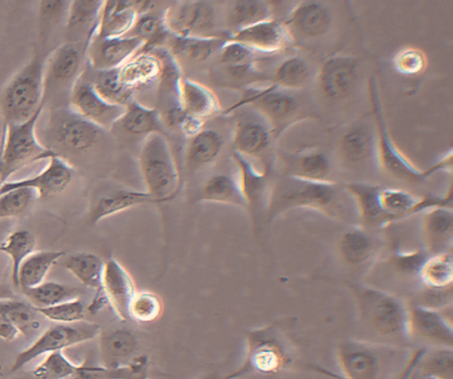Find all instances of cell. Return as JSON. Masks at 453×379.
Wrapping results in <instances>:
<instances>
[{"label":"cell","mask_w":453,"mask_h":379,"mask_svg":"<svg viewBox=\"0 0 453 379\" xmlns=\"http://www.w3.org/2000/svg\"><path fill=\"white\" fill-rule=\"evenodd\" d=\"M364 325L385 343L404 346L411 339L409 305L400 297L381 289L346 282Z\"/></svg>","instance_id":"1"},{"label":"cell","mask_w":453,"mask_h":379,"mask_svg":"<svg viewBox=\"0 0 453 379\" xmlns=\"http://www.w3.org/2000/svg\"><path fill=\"white\" fill-rule=\"evenodd\" d=\"M411 352L402 345L351 338L336 348L344 379H396Z\"/></svg>","instance_id":"2"},{"label":"cell","mask_w":453,"mask_h":379,"mask_svg":"<svg viewBox=\"0 0 453 379\" xmlns=\"http://www.w3.org/2000/svg\"><path fill=\"white\" fill-rule=\"evenodd\" d=\"M295 208H308L331 218L343 213L338 186L330 181H311L293 175L279 180L267 203L268 220Z\"/></svg>","instance_id":"3"},{"label":"cell","mask_w":453,"mask_h":379,"mask_svg":"<svg viewBox=\"0 0 453 379\" xmlns=\"http://www.w3.org/2000/svg\"><path fill=\"white\" fill-rule=\"evenodd\" d=\"M45 61V56L35 54L2 90L0 116L4 126L28 120L44 105Z\"/></svg>","instance_id":"4"},{"label":"cell","mask_w":453,"mask_h":379,"mask_svg":"<svg viewBox=\"0 0 453 379\" xmlns=\"http://www.w3.org/2000/svg\"><path fill=\"white\" fill-rule=\"evenodd\" d=\"M139 170L145 191L155 204L171 201L180 187V174L172 149L162 133L144 137L138 153Z\"/></svg>","instance_id":"5"},{"label":"cell","mask_w":453,"mask_h":379,"mask_svg":"<svg viewBox=\"0 0 453 379\" xmlns=\"http://www.w3.org/2000/svg\"><path fill=\"white\" fill-rule=\"evenodd\" d=\"M292 363L288 338L278 328L270 325L247 333L242 365L224 378L234 379L250 373L274 375L289 367Z\"/></svg>","instance_id":"6"},{"label":"cell","mask_w":453,"mask_h":379,"mask_svg":"<svg viewBox=\"0 0 453 379\" xmlns=\"http://www.w3.org/2000/svg\"><path fill=\"white\" fill-rule=\"evenodd\" d=\"M44 105L27 121L7 124L4 128L0 144L3 164V182L24 166L58 155L42 144L36 135V124ZM2 182V183H3Z\"/></svg>","instance_id":"7"},{"label":"cell","mask_w":453,"mask_h":379,"mask_svg":"<svg viewBox=\"0 0 453 379\" xmlns=\"http://www.w3.org/2000/svg\"><path fill=\"white\" fill-rule=\"evenodd\" d=\"M47 147L68 153H82L91 149L104 131L67 106L50 109L45 127Z\"/></svg>","instance_id":"8"},{"label":"cell","mask_w":453,"mask_h":379,"mask_svg":"<svg viewBox=\"0 0 453 379\" xmlns=\"http://www.w3.org/2000/svg\"><path fill=\"white\" fill-rule=\"evenodd\" d=\"M100 326L85 320L73 323H58L45 329L29 346L19 352L9 372L15 373L36 358L94 339Z\"/></svg>","instance_id":"9"},{"label":"cell","mask_w":453,"mask_h":379,"mask_svg":"<svg viewBox=\"0 0 453 379\" xmlns=\"http://www.w3.org/2000/svg\"><path fill=\"white\" fill-rule=\"evenodd\" d=\"M81 43L67 42L58 46L48 58L44 67L43 103L52 97L67 93L71 90L81 75L85 48ZM69 99V98H68Z\"/></svg>","instance_id":"10"},{"label":"cell","mask_w":453,"mask_h":379,"mask_svg":"<svg viewBox=\"0 0 453 379\" xmlns=\"http://www.w3.org/2000/svg\"><path fill=\"white\" fill-rule=\"evenodd\" d=\"M370 92L378 129L376 157L380 166L391 175L407 181H420L426 176L395 145L388 136L378 97L376 83L370 82Z\"/></svg>","instance_id":"11"},{"label":"cell","mask_w":453,"mask_h":379,"mask_svg":"<svg viewBox=\"0 0 453 379\" xmlns=\"http://www.w3.org/2000/svg\"><path fill=\"white\" fill-rule=\"evenodd\" d=\"M68 106L104 130L117 124L125 111V105L104 99L82 73L71 90Z\"/></svg>","instance_id":"12"},{"label":"cell","mask_w":453,"mask_h":379,"mask_svg":"<svg viewBox=\"0 0 453 379\" xmlns=\"http://www.w3.org/2000/svg\"><path fill=\"white\" fill-rule=\"evenodd\" d=\"M167 31L175 36L210 37L217 26L212 6L205 2H186L165 11Z\"/></svg>","instance_id":"13"},{"label":"cell","mask_w":453,"mask_h":379,"mask_svg":"<svg viewBox=\"0 0 453 379\" xmlns=\"http://www.w3.org/2000/svg\"><path fill=\"white\" fill-rule=\"evenodd\" d=\"M47 166L37 174L0 184V194L18 188L34 190L38 197H49L63 192L73 177V168L59 155L50 158Z\"/></svg>","instance_id":"14"},{"label":"cell","mask_w":453,"mask_h":379,"mask_svg":"<svg viewBox=\"0 0 453 379\" xmlns=\"http://www.w3.org/2000/svg\"><path fill=\"white\" fill-rule=\"evenodd\" d=\"M411 339L417 338L434 348H453L451 322L437 309L409 305Z\"/></svg>","instance_id":"15"},{"label":"cell","mask_w":453,"mask_h":379,"mask_svg":"<svg viewBox=\"0 0 453 379\" xmlns=\"http://www.w3.org/2000/svg\"><path fill=\"white\" fill-rule=\"evenodd\" d=\"M143 47V41L134 36H94L85 54L90 67L95 71H102L119 67Z\"/></svg>","instance_id":"16"},{"label":"cell","mask_w":453,"mask_h":379,"mask_svg":"<svg viewBox=\"0 0 453 379\" xmlns=\"http://www.w3.org/2000/svg\"><path fill=\"white\" fill-rule=\"evenodd\" d=\"M145 204H155L154 199L145 190L118 185L106 187L91 199L88 213V221L96 224L107 217Z\"/></svg>","instance_id":"17"},{"label":"cell","mask_w":453,"mask_h":379,"mask_svg":"<svg viewBox=\"0 0 453 379\" xmlns=\"http://www.w3.org/2000/svg\"><path fill=\"white\" fill-rule=\"evenodd\" d=\"M101 290L107 303L121 321H128V306L135 290L133 278L113 257L104 261Z\"/></svg>","instance_id":"18"},{"label":"cell","mask_w":453,"mask_h":379,"mask_svg":"<svg viewBox=\"0 0 453 379\" xmlns=\"http://www.w3.org/2000/svg\"><path fill=\"white\" fill-rule=\"evenodd\" d=\"M251 50L261 53H274L288 42L287 28L271 19H264L236 31L229 36Z\"/></svg>","instance_id":"19"},{"label":"cell","mask_w":453,"mask_h":379,"mask_svg":"<svg viewBox=\"0 0 453 379\" xmlns=\"http://www.w3.org/2000/svg\"><path fill=\"white\" fill-rule=\"evenodd\" d=\"M104 1L75 0L70 1L65 28L69 42H83L85 51L88 44L95 36Z\"/></svg>","instance_id":"20"},{"label":"cell","mask_w":453,"mask_h":379,"mask_svg":"<svg viewBox=\"0 0 453 379\" xmlns=\"http://www.w3.org/2000/svg\"><path fill=\"white\" fill-rule=\"evenodd\" d=\"M357 60L351 57L335 56L326 59L319 73V83L324 94L339 99L347 96L356 78Z\"/></svg>","instance_id":"21"},{"label":"cell","mask_w":453,"mask_h":379,"mask_svg":"<svg viewBox=\"0 0 453 379\" xmlns=\"http://www.w3.org/2000/svg\"><path fill=\"white\" fill-rule=\"evenodd\" d=\"M179 106L188 116L203 120L219 111V103L207 87L188 78L177 80Z\"/></svg>","instance_id":"22"},{"label":"cell","mask_w":453,"mask_h":379,"mask_svg":"<svg viewBox=\"0 0 453 379\" xmlns=\"http://www.w3.org/2000/svg\"><path fill=\"white\" fill-rule=\"evenodd\" d=\"M425 250L431 255L447 252L453 238L451 207H435L426 211L422 222Z\"/></svg>","instance_id":"23"},{"label":"cell","mask_w":453,"mask_h":379,"mask_svg":"<svg viewBox=\"0 0 453 379\" xmlns=\"http://www.w3.org/2000/svg\"><path fill=\"white\" fill-rule=\"evenodd\" d=\"M134 1H104L96 37H119L126 35L132 28L137 17Z\"/></svg>","instance_id":"24"},{"label":"cell","mask_w":453,"mask_h":379,"mask_svg":"<svg viewBox=\"0 0 453 379\" xmlns=\"http://www.w3.org/2000/svg\"><path fill=\"white\" fill-rule=\"evenodd\" d=\"M337 249L346 264L361 267L375 256L378 244L368 229L360 225L350 227L342 234Z\"/></svg>","instance_id":"25"},{"label":"cell","mask_w":453,"mask_h":379,"mask_svg":"<svg viewBox=\"0 0 453 379\" xmlns=\"http://www.w3.org/2000/svg\"><path fill=\"white\" fill-rule=\"evenodd\" d=\"M381 187L366 182H349L345 190L352 197L361 221L365 228H383L388 225L379 203Z\"/></svg>","instance_id":"26"},{"label":"cell","mask_w":453,"mask_h":379,"mask_svg":"<svg viewBox=\"0 0 453 379\" xmlns=\"http://www.w3.org/2000/svg\"><path fill=\"white\" fill-rule=\"evenodd\" d=\"M161 73L159 59L145 51H139L119 67L120 81L133 91L157 81Z\"/></svg>","instance_id":"27"},{"label":"cell","mask_w":453,"mask_h":379,"mask_svg":"<svg viewBox=\"0 0 453 379\" xmlns=\"http://www.w3.org/2000/svg\"><path fill=\"white\" fill-rule=\"evenodd\" d=\"M226 40L219 36L196 37L172 35L168 41L173 56L190 64H199L219 53Z\"/></svg>","instance_id":"28"},{"label":"cell","mask_w":453,"mask_h":379,"mask_svg":"<svg viewBox=\"0 0 453 379\" xmlns=\"http://www.w3.org/2000/svg\"><path fill=\"white\" fill-rule=\"evenodd\" d=\"M330 22L329 12L323 5L304 2L291 12L286 25L302 36L315 37L323 35Z\"/></svg>","instance_id":"29"},{"label":"cell","mask_w":453,"mask_h":379,"mask_svg":"<svg viewBox=\"0 0 453 379\" xmlns=\"http://www.w3.org/2000/svg\"><path fill=\"white\" fill-rule=\"evenodd\" d=\"M250 103L264 117L272 122H279L292 115L297 107L296 100L289 95L277 90L275 86L255 91L248 96Z\"/></svg>","instance_id":"30"},{"label":"cell","mask_w":453,"mask_h":379,"mask_svg":"<svg viewBox=\"0 0 453 379\" xmlns=\"http://www.w3.org/2000/svg\"><path fill=\"white\" fill-rule=\"evenodd\" d=\"M270 130L262 123L243 120L236 122L232 135L234 151L245 157H257L268 147Z\"/></svg>","instance_id":"31"},{"label":"cell","mask_w":453,"mask_h":379,"mask_svg":"<svg viewBox=\"0 0 453 379\" xmlns=\"http://www.w3.org/2000/svg\"><path fill=\"white\" fill-rule=\"evenodd\" d=\"M121 129L131 135H145L161 133L162 120L157 110L130 100L117 122Z\"/></svg>","instance_id":"32"},{"label":"cell","mask_w":453,"mask_h":379,"mask_svg":"<svg viewBox=\"0 0 453 379\" xmlns=\"http://www.w3.org/2000/svg\"><path fill=\"white\" fill-rule=\"evenodd\" d=\"M99 347L104 367L117 368L136 348V339L127 329H119L99 334Z\"/></svg>","instance_id":"33"},{"label":"cell","mask_w":453,"mask_h":379,"mask_svg":"<svg viewBox=\"0 0 453 379\" xmlns=\"http://www.w3.org/2000/svg\"><path fill=\"white\" fill-rule=\"evenodd\" d=\"M224 139L214 129H201L189 140L186 146L187 164L194 168L213 162L222 151Z\"/></svg>","instance_id":"34"},{"label":"cell","mask_w":453,"mask_h":379,"mask_svg":"<svg viewBox=\"0 0 453 379\" xmlns=\"http://www.w3.org/2000/svg\"><path fill=\"white\" fill-rule=\"evenodd\" d=\"M232 158L237 167V180L246 205L255 207L265 196L266 175L258 171L247 157L234 151Z\"/></svg>","instance_id":"35"},{"label":"cell","mask_w":453,"mask_h":379,"mask_svg":"<svg viewBox=\"0 0 453 379\" xmlns=\"http://www.w3.org/2000/svg\"><path fill=\"white\" fill-rule=\"evenodd\" d=\"M200 201L248 207L240 190L237 178L228 174H216L203 184Z\"/></svg>","instance_id":"36"},{"label":"cell","mask_w":453,"mask_h":379,"mask_svg":"<svg viewBox=\"0 0 453 379\" xmlns=\"http://www.w3.org/2000/svg\"><path fill=\"white\" fill-rule=\"evenodd\" d=\"M64 254L62 251H37L31 253L19 267L18 287L29 289L43 282L50 269Z\"/></svg>","instance_id":"37"},{"label":"cell","mask_w":453,"mask_h":379,"mask_svg":"<svg viewBox=\"0 0 453 379\" xmlns=\"http://www.w3.org/2000/svg\"><path fill=\"white\" fill-rule=\"evenodd\" d=\"M375 151L371 134L362 127L349 130L340 142V154L342 159L351 166L366 163Z\"/></svg>","instance_id":"38"},{"label":"cell","mask_w":453,"mask_h":379,"mask_svg":"<svg viewBox=\"0 0 453 379\" xmlns=\"http://www.w3.org/2000/svg\"><path fill=\"white\" fill-rule=\"evenodd\" d=\"M104 261L97 255L81 251L70 255L64 267L83 285L98 290L101 289Z\"/></svg>","instance_id":"39"},{"label":"cell","mask_w":453,"mask_h":379,"mask_svg":"<svg viewBox=\"0 0 453 379\" xmlns=\"http://www.w3.org/2000/svg\"><path fill=\"white\" fill-rule=\"evenodd\" d=\"M0 314L19 334L29 336L41 328L37 309L29 302L12 298H0Z\"/></svg>","instance_id":"40"},{"label":"cell","mask_w":453,"mask_h":379,"mask_svg":"<svg viewBox=\"0 0 453 379\" xmlns=\"http://www.w3.org/2000/svg\"><path fill=\"white\" fill-rule=\"evenodd\" d=\"M28 302L35 308L48 307L80 298L81 290L58 282H43L41 284L21 290Z\"/></svg>","instance_id":"41"},{"label":"cell","mask_w":453,"mask_h":379,"mask_svg":"<svg viewBox=\"0 0 453 379\" xmlns=\"http://www.w3.org/2000/svg\"><path fill=\"white\" fill-rule=\"evenodd\" d=\"M418 278L426 289L441 290L451 287L453 282L451 253L447 251L429 256L419 271Z\"/></svg>","instance_id":"42"},{"label":"cell","mask_w":453,"mask_h":379,"mask_svg":"<svg viewBox=\"0 0 453 379\" xmlns=\"http://www.w3.org/2000/svg\"><path fill=\"white\" fill-rule=\"evenodd\" d=\"M270 10L267 4L261 1H235L226 14V24L231 35L250 25L269 19Z\"/></svg>","instance_id":"43"},{"label":"cell","mask_w":453,"mask_h":379,"mask_svg":"<svg viewBox=\"0 0 453 379\" xmlns=\"http://www.w3.org/2000/svg\"><path fill=\"white\" fill-rule=\"evenodd\" d=\"M86 77V76H85ZM95 90L106 101L126 105L131 100L133 90L122 84L119 76V67L95 71L91 78L86 77Z\"/></svg>","instance_id":"44"},{"label":"cell","mask_w":453,"mask_h":379,"mask_svg":"<svg viewBox=\"0 0 453 379\" xmlns=\"http://www.w3.org/2000/svg\"><path fill=\"white\" fill-rule=\"evenodd\" d=\"M35 238L26 229L10 233L5 242L0 244V251L7 254L12 262L11 277L13 285L18 287V273L22 262L35 251Z\"/></svg>","instance_id":"45"},{"label":"cell","mask_w":453,"mask_h":379,"mask_svg":"<svg viewBox=\"0 0 453 379\" xmlns=\"http://www.w3.org/2000/svg\"><path fill=\"white\" fill-rule=\"evenodd\" d=\"M164 311L161 298L149 290L136 291L128 306L129 320L139 323H150L158 320Z\"/></svg>","instance_id":"46"},{"label":"cell","mask_w":453,"mask_h":379,"mask_svg":"<svg viewBox=\"0 0 453 379\" xmlns=\"http://www.w3.org/2000/svg\"><path fill=\"white\" fill-rule=\"evenodd\" d=\"M168 33L164 15L159 17L151 11L138 14L132 28L126 35L142 40L144 47L142 50H143L147 46H152L154 43L167 39Z\"/></svg>","instance_id":"47"},{"label":"cell","mask_w":453,"mask_h":379,"mask_svg":"<svg viewBox=\"0 0 453 379\" xmlns=\"http://www.w3.org/2000/svg\"><path fill=\"white\" fill-rule=\"evenodd\" d=\"M83 365L72 362L63 351L50 352L32 369L35 379H65L79 372Z\"/></svg>","instance_id":"48"},{"label":"cell","mask_w":453,"mask_h":379,"mask_svg":"<svg viewBox=\"0 0 453 379\" xmlns=\"http://www.w3.org/2000/svg\"><path fill=\"white\" fill-rule=\"evenodd\" d=\"M421 376L453 379V352L450 348H434L426 352L418 367Z\"/></svg>","instance_id":"49"},{"label":"cell","mask_w":453,"mask_h":379,"mask_svg":"<svg viewBox=\"0 0 453 379\" xmlns=\"http://www.w3.org/2000/svg\"><path fill=\"white\" fill-rule=\"evenodd\" d=\"M329 168V161L324 153L311 151L295 159L293 170L288 175L311 181H327Z\"/></svg>","instance_id":"50"},{"label":"cell","mask_w":453,"mask_h":379,"mask_svg":"<svg viewBox=\"0 0 453 379\" xmlns=\"http://www.w3.org/2000/svg\"><path fill=\"white\" fill-rule=\"evenodd\" d=\"M310 69L304 59L292 57L284 60L277 68L274 81L284 89H297L304 85Z\"/></svg>","instance_id":"51"},{"label":"cell","mask_w":453,"mask_h":379,"mask_svg":"<svg viewBox=\"0 0 453 379\" xmlns=\"http://www.w3.org/2000/svg\"><path fill=\"white\" fill-rule=\"evenodd\" d=\"M36 197V192L29 188H18L0 194V219L21 214Z\"/></svg>","instance_id":"52"},{"label":"cell","mask_w":453,"mask_h":379,"mask_svg":"<svg viewBox=\"0 0 453 379\" xmlns=\"http://www.w3.org/2000/svg\"><path fill=\"white\" fill-rule=\"evenodd\" d=\"M219 62L234 70L242 73L250 67L253 61V51L234 40H226L219 51Z\"/></svg>","instance_id":"53"},{"label":"cell","mask_w":453,"mask_h":379,"mask_svg":"<svg viewBox=\"0 0 453 379\" xmlns=\"http://www.w3.org/2000/svg\"><path fill=\"white\" fill-rule=\"evenodd\" d=\"M36 309L42 316L57 323L78 322L85 316V306L80 298Z\"/></svg>","instance_id":"54"},{"label":"cell","mask_w":453,"mask_h":379,"mask_svg":"<svg viewBox=\"0 0 453 379\" xmlns=\"http://www.w3.org/2000/svg\"><path fill=\"white\" fill-rule=\"evenodd\" d=\"M426 250L417 249L409 251H395L391 257L393 268L403 275L418 276L419 271L429 257Z\"/></svg>","instance_id":"55"},{"label":"cell","mask_w":453,"mask_h":379,"mask_svg":"<svg viewBox=\"0 0 453 379\" xmlns=\"http://www.w3.org/2000/svg\"><path fill=\"white\" fill-rule=\"evenodd\" d=\"M70 1H41L39 4V19L42 37L53 24L66 18Z\"/></svg>","instance_id":"56"},{"label":"cell","mask_w":453,"mask_h":379,"mask_svg":"<svg viewBox=\"0 0 453 379\" xmlns=\"http://www.w3.org/2000/svg\"><path fill=\"white\" fill-rule=\"evenodd\" d=\"M395 69L404 75H414L420 73L426 66L425 54L414 48L403 50L394 58Z\"/></svg>","instance_id":"57"},{"label":"cell","mask_w":453,"mask_h":379,"mask_svg":"<svg viewBox=\"0 0 453 379\" xmlns=\"http://www.w3.org/2000/svg\"><path fill=\"white\" fill-rule=\"evenodd\" d=\"M451 287L441 290L426 289L422 295V302L418 305L437 309L447 306L452 301Z\"/></svg>","instance_id":"58"},{"label":"cell","mask_w":453,"mask_h":379,"mask_svg":"<svg viewBox=\"0 0 453 379\" xmlns=\"http://www.w3.org/2000/svg\"><path fill=\"white\" fill-rule=\"evenodd\" d=\"M426 352V350L425 348H418L414 350L396 379H411L417 371L419 362L425 355Z\"/></svg>","instance_id":"59"},{"label":"cell","mask_w":453,"mask_h":379,"mask_svg":"<svg viewBox=\"0 0 453 379\" xmlns=\"http://www.w3.org/2000/svg\"><path fill=\"white\" fill-rule=\"evenodd\" d=\"M108 372L104 367L83 365L79 372L65 379H102Z\"/></svg>","instance_id":"60"},{"label":"cell","mask_w":453,"mask_h":379,"mask_svg":"<svg viewBox=\"0 0 453 379\" xmlns=\"http://www.w3.org/2000/svg\"><path fill=\"white\" fill-rule=\"evenodd\" d=\"M19 335V331L0 314V338L5 341H12Z\"/></svg>","instance_id":"61"},{"label":"cell","mask_w":453,"mask_h":379,"mask_svg":"<svg viewBox=\"0 0 453 379\" xmlns=\"http://www.w3.org/2000/svg\"><path fill=\"white\" fill-rule=\"evenodd\" d=\"M201 379H225V378L221 377L220 375H219L216 373H211V374H209V375L202 377Z\"/></svg>","instance_id":"62"},{"label":"cell","mask_w":453,"mask_h":379,"mask_svg":"<svg viewBox=\"0 0 453 379\" xmlns=\"http://www.w3.org/2000/svg\"><path fill=\"white\" fill-rule=\"evenodd\" d=\"M2 177H3V164H2L1 153H0V184L3 182Z\"/></svg>","instance_id":"63"},{"label":"cell","mask_w":453,"mask_h":379,"mask_svg":"<svg viewBox=\"0 0 453 379\" xmlns=\"http://www.w3.org/2000/svg\"><path fill=\"white\" fill-rule=\"evenodd\" d=\"M419 379H438V378H435V377H433V376H428V375H424V376H420Z\"/></svg>","instance_id":"64"}]
</instances>
